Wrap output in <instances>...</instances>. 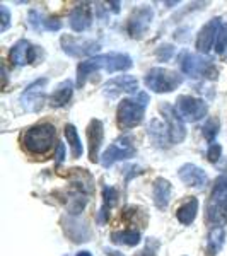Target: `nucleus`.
I'll return each mask as SVG.
<instances>
[{
	"instance_id": "nucleus-1",
	"label": "nucleus",
	"mask_w": 227,
	"mask_h": 256,
	"mask_svg": "<svg viewBox=\"0 0 227 256\" xmlns=\"http://www.w3.org/2000/svg\"><path fill=\"white\" fill-rule=\"evenodd\" d=\"M132 65H134V62L126 53H106V55L92 56L86 62H80L77 67V86L82 88L86 79L96 70H106L108 74H113L128 70Z\"/></svg>"
},
{
	"instance_id": "nucleus-2",
	"label": "nucleus",
	"mask_w": 227,
	"mask_h": 256,
	"mask_svg": "<svg viewBox=\"0 0 227 256\" xmlns=\"http://www.w3.org/2000/svg\"><path fill=\"white\" fill-rule=\"evenodd\" d=\"M148 102V96L146 92L137 94V98L132 99H123L118 106L116 111V120H118V126L123 130H128L142 123L144 113H146Z\"/></svg>"
},
{
	"instance_id": "nucleus-3",
	"label": "nucleus",
	"mask_w": 227,
	"mask_h": 256,
	"mask_svg": "<svg viewBox=\"0 0 227 256\" xmlns=\"http://www.w3.org/2000/svg\"><path fill=\"white\" fill-rule=\"evenodd\" d=\"M207 220L220 227L227 224V174L217 178L207 204Z\"/></svg>"
},
{
	"instance_id": "nucleus-4",
	"label": "nucleus",
	"mask_w": 227,
	"mask_h": 256,
	"mask_svg": "<svg viewBox=\"0 0 227 256\" xmlns=\"http://www.w3.org/2000/svg\"><path fill=\"white\" fill-rule=\"evenodd\" d=\"M55 126L50 125V123H41V125L31 126L24 134V147L31 154H46L50 148L53 147V144H55Z\"/></svg>"
},
{
	"instance_id": "nucleus-5",
	"label": "nucleus",
	"mask_w": 227,
	"mask_h": 256,
	"mask_svg": "<svg viewBox=\"0 0 227 256\" xmlns=\"http://www.w3.org/2000/svg\"><path fill=\"white\" fill-rule=\"evenodd\" d=\"M181 70L193 79H217L218 72L217 67L210 58H205L202 55H192L183 53L181 56Z\"/></svg>"
},
{
	"instance_id": "nucleus-6",
	"label": "nucleus",
	"mask_w": 227,
	"mask_h": 256,
	"mask_svg": "<svg viewBox=\"0 0 227 256\" xmlns=\"http://www.w3.org/2000/svg\"><path fill=\"white\" fill-rule=\"evenodd\" d=\"M183 84V77L174 70H168L162 67H156L148 70L146 76V86L154 92H171Z\"/></svg>"
},
{
	"instance_id": "nucleus-7",
	"label": "nucleus",
	"mask_w": 227,
	"mask_h": 256,
	"mask_svg": "<svg viewBox=\"0 0 227 256\" xmlns=\"http://www.w3.org/2000/svg\"><path fill=\"white\" fill-rule=\"evenodd\" d=\"M135 152H137V148H135V146L132 144V138L122 137L106 148L104 154L101 156V164L104 168H110V166H113L114 162H118V160H125V159L134 158Z\"/></svg>"
},
{
	"instance_id": "nucleus-8",
	"label": "nucleus",
	"mask_w": 227,
	"mask_h": 256,
	"mask_svg": "<svg viewBox=\"0 0 227 256\" xmlns=\"http://www.w3.org/2000/svg\"><path fill=\"white\" fill-rule=\"evenodd\" d=\"M176 111L180 118L184 122H198L207 114V104L202 99L192 98V96H180L176 99Z\"/></svg>"
},
{
	"instance_id": "nucleus-9",
	"label": "nucleus",
	"mask_w": 227,
	"mask_h": 256,
	"mask_svg": "<svg viewBox=\"0 0 227 256\" xmlns=\"http://www.w3.org/2000/svg\"><path fill=\"white\" fill-rule=\"evenodd\" d=\"M48 84V79H38L34 80L32 84H30L26 88L22 94H20V104L26 111H40L41 106L44 102V86Z\"/></svg>"
},
{
	"instance_id": "nucleus-10",
	"label": "nucleus",
	"mask_w": 227,
	"mask_h": 256,
	"mask_svg": "<svg viewBox=\"0 0 227 256\" xmlns=\"http://www.w3.org/2000/svg\"><path fill=\"white\" fill-rule=\"evenodd\" d=\"M160 111H162L164 120H166V125H168V130H169V140H171V144L183 142L184 137H186V128H184V123H183V120L180 118L176 108H172L171 104L164 102V104H160Z\"/></svg>"
},
{
	"instance_id": "nucleus-11",
	"label": "nucleus",
	"mask_w": 227,
	"mask_h": 256,
	"mask_svg": "<svg viewBox=\"0 0 227 256\" xmlns=\"http://www.w3.org/2000/svg\"><path fill=\"white\" fill-rule=\"evenodd\" d=\"M152 18H154V10L147 6L134 10V14H132L128 19V26H126L128 34L132 38H140V36H144L146 31L148 30V26H150Z\"/></svg>"
},
{
	"instance_id": "nucleus-12",
	"label": "nucleus",
	"mask_w": 227,
	"mask_h": 256,
	"mask_svg": "<svg viewBox=\"0 0 227 256\" xmlns=\"http://www.w3.org/2000/svg\"><path fill=\"white\" fill-rule=\"evenodd\" d=\"M222 26H224V24H222V19L216 18L202 28V31L198 32V38H196V50L198 52L200 53H208L210 52L212 44L217 41L218 31H220Z\"/></svg>"
},
{
	"instance_id": "nucleus-13",
	"label": "nucleus",
	"mask_w": 227,
	"mask_h": 256,
	"mask_svg": "<svg viewBox=\"0 0 227 256\" xmlns=\"http://www.w3.org/2000/svg\"><path fill=\"white\" fill-rule=\"evenodd\" d=\"M138 80L132 76H118L104 84V96L114 99L122 92H137Z\"/></svg>"
},
{
	"instance_id": "nucleus-14",
	"label": "nucleus",
	"mask_w": 227,
	"mask_h": 256,
	"mask_svg": "<svg viewBox=\"0 0 227 256\" xmlns=\"http://www.w3.org/2000/svg\"><path fill=\"white\" fill-rule=\"evenodd\" d=\"M104 138V126H102L101 120H90L88 126V144H89V159L90 162H98L99 160V147Z\"/></svg>"
},
{
	"instance_id": "nucleus-15",
	"label": "nucleus",
	"mask_w": 227,
	"mask_h": 256,
	"mask_svg": "<svg viewBox=\"0 0 227 256\" xmlns=\"http://www.w3.org/2000/svg\"><path fill=\"white\" fill-rule=\"evenodd\" d=\"M9 58L12 65H18V67H22V65L32 64L36 58V48L32 46L28 40H20L12 46Z\"/></svg>"
},
{
	"instance_id": "nucleus-16",
	"label": "nucleus",
	"mask_w": 227,
	"mask_h": 256,
	"mask_svg": "<svg viewBox=\"0 0 227 256\" xmlns=\"http://www.w3.org/2000/svg\"><path fill=\"white\" fill-rule=\"evenodd\" d=\"M178 176L186 186H193V188H204L208 181L204 169L195 166V164H183L178 171Z\"/></svg>"
},
{
	"instance_id": "nucleus-17",
	"label": "nucleus",
	"mask_w": 227,
	"mask_h": 256,
	"mask_svg": "<svg viewBox=\"0 0 227 256\" xmlns=\"http://www.w3.org/2000/svg\"><path fill=\"white\" fill-rule=\"evenodd\" d=\"M70 28L76 32H82L86 30H89L90 24H92V12H90V4L84 2L79 4L72 12H70L68 18Z\"/></svg>"
},
{
	"instance_id": "nucleus-18",
	"label": "nucleus",
	"mask_w": 227,
	"mask_h": 256,
	"mask_svg": "<svg viewBox=\"0 0 227 256\" xmlns=\"http://www.w3.org/2000/svg\"><path fill=\"white\" fill-rule=\"evenodd\" d=\"M62 46H64V52L68 53V55L80 56V55H90V53L98 52L99 44L96 41H80V40L70 38V36H64L62 38Z\"/></svg>"
},
{
	"instance_id": "nucleus-19",
	"label": "nucleus",
	"mask_w": 227,
	"mask_h": 256,
	"mask_svg": "<svg viewBox=\"0 0 227 256\" xmlns=\"http://www.w3.org/2000/svg\"><path fill=\"white\" fill-rule=\"evenodd\" d=\"M28 22L34 31H58L62 28V22L58 19L44 18L38 10H31L28 16Z\"/></svg>"
},
{
	"instance_id": "nucleus-20",
	"label": "nucleus",
	"mask_w": 227,
	"mask_h": 256,
	"mask_svg": "<svg viewBox=\"0 0 227 256\" xmlns=\"http://www.w3.org/2000/svg\"><path fill=\"white\" fill-rule=\"evenodd\" d=\"M152 196H154V204L159 210H164L169 204V198H171V184L168 180L159 178L154 181V186H152Z\"/></svg>"
},
{
	"instance_id": "nucleus-21",
	"label": "nucleus",
	"mask_w": 227,
	"mask_h": 256,
	"mask_svg": "<svg viewBox=\"0 0 227 256\" xmlns=\"http://www.w3.org/2000/svg\"><path fill=\"white\" fill-rule=\"evenodd\" d=\"M72 92H74L72 82L70 80L60 82V84L56 86V89L52 92V96H50V104H52L53 108H62V106H65L70 101Z\"/></svg>"
},
{
	"instance_id": "nucleus-22",
	"label": "nucleus",
	"mask_w": 227,
	"mask_h": 256,
	"mask_svg": "<svg viewBox=\"0 0 227 256\" xmlns=\"http://www.w3.org/2000/svg\"><path fill=\"white\" fill-rule=\"evenodd\" d=\"M116 198H118V193L114 188L111 186H104L102 190V207L99 210L98 214V222L99 224H104L108 220V216H110V208L116 204Z\"/></svg>"
},
{
	"instance_id": "nucleus-23",
	"label": "nucleus",
	"mask_w": 227,
	"mask_h": 256,
	"mask_svg": "<svg viewBox=\"0 0 227 256\" xmlns=\"http://www.w3.org/2000/svg\"><path fill=\"white\" fill-rule=\"evenodd\" d=\"M198 212V200L196 198H190L188 202H184L181 207L176 210V217L183 226H190L196 217Z\"/></svg>"
},
{
	"instance_id": "nucleus-24",
	"label": "nucleus",
	"mask_w": 227,
	"mask_h": 256,
	"mask_svg": "<svg viewBox=\"0 0 227 256\" xmlns=\"http://www.w3.org/2000/svg\"><path fill=\"white\" fill-rule=\"evenodd\" d=\"M224 239H226L224 229L222 227H214L207 238V254L216 256L222 250V246H224Z\"/></svg>"
},
{
	"instance_id": "nucleus-25",
	"label": "nucleus",
	"mask_w": 227,
	"mask_h": 256,
	"mask_svg": "<svg viewBox=\"0 0 227 256\" xmlns=\"http://www.w3.org/2000/svg\"><path fill=\"white\" fill-rule=\"evenodd\" d=\"M111 241L114 244L135 246L140 242V232L138 230H116V232L111 234Z\"/></svg>"
},
{
	"instance_id": "nucleus-26",
	"label": "nucleus",
	"mask_w": 227,
	"mask_h": 256,
	"mask_svg": "<svg viewBox=\"0 0 227 256\" xmlns=\"http://www.w3.org/2000/svg\"><path fill=\"white\" fill-rule=\"evenodd\" d=\"M148 135H150V137L154 138L156 142L159 144V146H164V142L171 144V140H169L168 125H164V123L158 122V120H154V122L148 125Z\"/></svg>"
},
{
	"instance_id": "nucleus-27",
	"label": "nucleus",
	"mask_w": 227,
	"mask_h": 256,
	"mask_svg": "<svg viewBox=\"0 0 227 256\" xmlns=\"http://www.w3.org/2000/svg\"><path fill=\"white\" fill-rule=\"evenodd\" d=\"M65 137H67L68 144H70V148H72V156L76 159H79L82 156V152H84V148H82V142L79 138V134H77L76 126L74 125L65 126Z\"/></svg>"
},
{
	"instance_id": "nucleus-28",
	"label": "nucleus",
	"mask_w": 227,
	"mask_h": 256,
	"mask_svg": "<svg viewBox=\"0 0 227 256\" xmlns=\"http://www.w3.org/2000/svg\"><path fill=\"white\" fill-rule=\"evenodd\" d=\"M218 120L216 118H210L205 122L204 128H202V132H204V137L208 140L210 144H214V140H216V135L218 134Z\"/></svg>"
},
{
	"instance_id": "nucleus-29",
	"label": "nucleus",
	"mask_w": 227,
	"mask_h": 256,
	"mask_svg": "<svg viewBox=\"0 0 227 256\" xmlns=\"http://www.w3.org/2000/svg\"><path fill=\"white\" fill-rule=\"evenodd\" d=\"M216 52L218 55H224L227 52V26L220 28V31H218V36H217V41H216Z\"/></svg>"
},
{
	"instance_id": "nucleus-30",
	"label": "nucleus",
	"mask_w": 227,
	"mask_h": 256,
	"mask_svg": "<svg viewBox=\"0 0 227 256\" xmlns=\"http://www.w3.org/2000/svg\"><path fill=\"white\" fill-rule=\"evenodd\" d=\"M220 152H222V147L220 144H210L208 150H207V159L210 160V162H217L218 158H220Z\"/></svg>"
},
{
	"instance_id": "nucleus-31",
	"label": "nucleus",
	"mask_w": 227,
	"mask_h": 256,
	"mask_svg": "<svg viewBox=\"0 0 227 256\" xmlns=\"http://www.w3.org/2000/svg\"><path fill=\"white\" fill-rule=\"evenodd\" d=\"M0 16H2V26H0V31L4 32V31H7V28H9V24H10V14L6 6H0Z\"/></svg>"
},
{
	"instance_id": "nucleus-32",
	"label": "nucleus",
	"mask_w": 227,
	"mask_h": 256,
	"mask_svg": "<svg viewBox=\"0 0 227 256\" xmlns=\"http://www.w3.org/2000/svg\"><path fill=\"white\" fill-rule=\"evenodd\" d=\"M171 55H172V46H171V44H164V46H160L158 50V58L162 60V62L171 58Z\"/></svg>"
},
{
	"instance_id": "nucleus-33",
	"label": "nucleus",
	"mask_w": 227,
	"mask_h": 256,
	"mask_svg": "<svg viewBox=\"0 0 227 256\" xmlns=\"http://www.w3.org/2000/svg\"><path fill=\"white\" fill-rule=\"evenodd\" d=\"M64 159H65V146L58 142V146H56V164H62Z\"/></svg>"
},
{
	"instance_id": "nucleus-34",
	"label": "nucleus",
	"mask_w": 227,
	"mask_h": 256,
	"mask_svg": "<svg viewBox=\"0 0 227 256\" xmlns=\"http://www.w3.org/2000/svg\"><path fill=\"white\" fill-rule=\"evenodd\" d=\"M156 246H158V244H156ZM156 246H154V248H156ZM154 248H150V242H148L147 248L144 250L142 256H156V250H154Z\"/></svg>"
},
{
	"instance_id": "nucleus-35",
	"label": "nucleus",
	"mask_w": 227,
	"mask_h": 256,
	"mask_svg": "<svg viewBox=\"0 0 227 256\" xmlns=\"http://www.w3.org/2000/svg\"><path fill=\"white\" fill-rule=\"evenodd\" d=\"M77 256H92V254L89 251H80V253H77Z\"/></svg>"
}]
</instances>
